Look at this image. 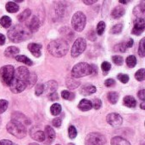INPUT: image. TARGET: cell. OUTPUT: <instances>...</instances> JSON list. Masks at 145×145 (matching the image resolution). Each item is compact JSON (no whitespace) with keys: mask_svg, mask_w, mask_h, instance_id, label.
<instances>
[{"mask_svg":"<svg viewBox=\"0 0 145 145\" xmlns=\"http://www.w3.org/2000/svg\"><path fill=\"white\" fill-rule=\"evenodd\" d=\"M127 50V46H126V43H121L118 44L115 46V50L118 51V52H125Z\"/></svg>","mask_w":145,"mask_h":145,"instance_id":"obj_43","label":"cell"},{"mask_svg":"<svg viewBox=\"0 0 145 145\" xmlns=\"http://www.w3.org/2000/svg\"><path fill=\"white\" fill-rule=\"evenodd\" d=\"M61 110H62V108H61V105L59 104V103H54L51 106L50 108V112L54 116H57L59 115L60 113H61Z\"/></svg>","mask_w":145,"mask_h":145,"instance_id":"obj_31","label":"cell"},{"mask_svg":"<svg viewBox=\"0 0 145 145\" xmlns=\"http://www.w3.org/2000/svg\"><path fill=\"white\" fill-rule=\"evenodd\" d=\"M124 14H125V9L121 5L115 7L111 11V16L114 19H118V18L121 17Z\"/></svg>","mask_w":145,"mask_h":145,"instance_id":"obj_20","label":"cell"},{"mask_svg":"<svg viewBox=\"0 0 145 145\" xmlns=\"http://www.w3.org/2000/svg\"><path fill=\"white\" fill-rule=\"evenodd\" d=\"M138 98L140 100H142L143 102H144L145 99V91L144 90H141L140 91H138Z\"/></svg>","mask_w":145,"mask_h":145,"instance_id":"obj_52","label":"cell"},{"mask_svg":"<svg viewBox=\"0 0 145 145\" xmlns=\"http://www.w3.org/2000/svg\"><path fill=\"white\" fill-rule=\"evenodd\" d=\"M111 145H131V144L125 138L121 137H114L111 141H110Z\"/></svg>","mask_w":145,"mask_h":145,"instance_id":"obj_24","label":"cell"},{"mask_svg":"<svg viewBox=\"0 0 145 145\" xmlns=\"http://www.w3.org/2000/svg\"><path fill=\"white\" fill-rule=\"evenodd\" d=\"M119 2L121 3H130V1H123V0H120Z\"/></svg>","mask_w":145,"mask_h":145,"instance_id":"obj_56","label":"cell"},{"mask_svg":"<svg viewBox=\"0 0 145 145\" xmlns=\"http://www.w3.org/2000/svg\"><path fill=\"white\" fill-rule=\"evenodd\" d=\"M31 137L37 142H44L45 140L44 132L40 129L37 130V127H33L31 130Z\"/></svg>","mask_w":145,"mask_h":145,"instance_id":"obj_15","label":"cell"},{"mask_svg":"<svg viewBox=\"0 0 145 145\" xmlns=\"http://www.w3.org/2000/svg\"><path fill=\"white\" fill-rule=\"evenodd\" d=\"M115 80L113 79H106L105 81V86H107V87H110V86H112V85H115Z\"/></svg>","mask_w":145,"mask_h":145,"instance_id":"obj_49","label":"cell"},{"mask_svg":"<svg viewBox=\"0 0 145 145\" xmlns=\"http://www.w3.org/2000/svg\"><path fill=\"white\" fill-rule=\"evenodd\" d=\"M31 9H25L22 13H20L19 15H18V20L20 21H25V20H27L29 17H30V15H31Z\"/></svg>","mask_w":145,"mask_h":145,"instance_id":"obj_32","label":"cell"},{"mask_svg":"<svg viewBox=\"0 0 145 145\" xmlns=\"http://www.w3.org/2000/svg\"><path fill=\"white\" fill-rule=\"evenodd\" d=\"M14 68L12 65H5L0 68V76L2 81L8 86L10 85L14 78Z\"/></svg>","mask_w":145,"mask_h":145,"instance_id":"obj_6","label":"cell"},{"mask_svg":"<svg viewBox=\"0 0 145 145\" xmlns=\"http://www.w3.org/2000/svg\"><path fill=\"white\" fill-rule=\"evenodd\" d=\"M37 79V77L36 73H31V74H30V78H29V79H28L27 86H29V87L33 86V85L36 84Z\"/></svg>","mask_w":145,"mask_h":145,"instance_id":"obj_35","label":"cell"},{"mask_svg":"<svg viewBox=\"0 0 145 145\" xmlns=\"http://www.w3.org/2000/svg\"><path fill=\"white\" fill-rule=\"evenodd\" d=\"M12 118L14 121H19L20 122L21 124H23V122L25 124V125H30L31 124V121H29V119L27 117H25L24 115L20 114V113H14L13 115H12ZM24 125V124H23Z\"/></svg>","mask_w":145,"mask_h":145,"instance_id":"obj_19","label":"cell"},{"mask_svg":"<svg viewBox=\"0 0 145 145\" xmlns=\"http://www.w3.org/2000/svg\"><path fill=\"white\" fill-rule=\"evenodd\" d=\"M14 58L16 59V61H18L20 62H22V63H24V64H25L27 66H32V64H33L32 61L31 59H29L25 56H16Z\"/></svg>","mask_w":145,"mask_h":145,"instance_id":"obj_29","label":"cell"},{"mask_svg":"<svg viewBox=\"0 0 145 145\" xmlns=\"http://www.w3.org/2000/svg\"><path fill=\"white\" fill-rule=\"evenodd\" d=\"M92 108H93V104H92V103L89 101V100H88V99H82L80 103H79V104H78V109H80V110H82V111H88V110H90V109H92Z\"/></svg>","mask_w":145,"mask_h":145,"instance_id":"obj_22","label":"cell"},{"mask_svg":"<svg viewBox=\"0 0 145 145\" xmlns=\"http://www.w3.org/2000/svg\"><path fill=\"white\" fill-rule=\"evenodd\" d=\"M68 145H75L74 144H72V143H71V144H68Z\"/></svg>","mask_w":145,"mask_h":145,"instance_id":"obj_59","label":"cell"},{"mask_svg":"<svg viewBox=\"0 0 145 145\" xmlns=\"http://www.w3.org/2000/svg\"><path fill=\"white\" fill-rule=\"evenodd\" d=\"M105 137L98 132L89 133L85 139V145H105Z\"/></svg>","mask_w":145,"mask_h":145,"instance_id":"obj_8","label":"cell"},{"mask_svg":"<svg viewBox=\"0 0 145 145\" xmlns=\"http://www.w3.org/2000/svg\"><path fill=\"white\" fill-rule=\"evenodd\" d=\"M9 86V89L10 91L14 93V94H17V93H20L22 92L23 91H25V89L26 88L27 85L25 82L19 79H16V78H13L10 85H8Z\"/></svg>","mask_w":145,"mask_h":145,"instance_id":"obj_9","label":"cell"},{"mask_svg":"<svg viewBox=\"0 0 145 145\" xmlns=\"http://www.w3.org/2000/svg\"><path fill=\"white\" fill-rule=\"evenodd\" d=\"M29 145H39V144H36V143H32V144H30Z\"/></svg>","mask_w":145,"mask_h":145,"instance_id":"obj_58","label":"cell"},{"mask_svg":"<svg viewBox=\"0 0 145 145\" xmlns=\"http://www.w3.org/2000/svg\"><path fill=\"white\" fill-rule=\"evenodd\" d=\"M112 61H113V62L115 64H116L118 66H121L123 64V62H124L123 57L121 56H118V55L117 56H112Z\"/></svg>","mask_w":145,"mask_h":145,"instance_id":"obj_41","label":"cell"},{"mask_svg":"<svg viewBox=\"0 0 145 145\" xmlns=\"http://www.w3.org/2000/svg\"><path fill=\"white\" fill-rule=\"evenodd\" d=\"M144 38H142L140 43H139V47H138V54L141 57H144L145 56V48H144Z\"/></svg>","mask_w":145,"mask_h":145,"instance_id":"obj_38","label":"cell"},{"mask_svg":"<svg viewBox=\"0 0 145 145\" xmlns=\"http://www.w3.org/2000/svg\"><path fill=\"white\" fill-rule=\"evenodd\" d=\"M68 134H69V138H70L74 139L77 136V131H76V127L73 126H70L69 129H68Z\"/></svg>","mask_w":145,"mask_h":145,"instance_id":"obj_37","label":"cell"},{"mask_svg":"<svg viewBox=\"0 0 145 145\" xmlns=\"http://www.w3.org/2000/svg\"><path fill=\"white\" fill-rule=\"evenodd\" d=\"M119 99V94L116 91H111L108 93V100L111 104H116Z\"/></svg>","mask_w":145,"mask_h":145,"instance_id":"obj_30","label":"cell"},{"mask_svg":"<svg viewBox=\"0 0 145 145\" xmlns=\"http://www.w3.org/2000/svg\"><path fill=\"white\" fill-rule=\"evenodd\" d=\"M126 62H127V65L129 67V68H134L137 64V59L135 57V56H129L127 60H126Z\"/></svg>","mask_w":145,"mask_h":145,"instance_id":"obj_33","label":"cell"},{"mask_svg":"<svg viewBox=\"0 0 145 145\" xmlns=\"http://www.w3.org/2000/svg\"><path fill=\"white\" fill-rule=\"evenodd\" d=\"M44 134H45V140H44V144L46 145L51 144L56 137L55 132L54 130L49 126H45V130H44Z\"/></svg>","mask_w":145,"mask_h":145,"instance_id":"obj_13","label":"cell"},{"mask_svg":"<svg viewBox=\"0 0 145 145\" xmlns=\"http://www.w3.org/2000/svg\"><path fill=\"white\" fill-rule=\"evenodd\" d=\"M144 2H142L140 4L137 5L134 9H133V14L134 15H136L138 18H144L145 15V6Z\"/></svg>","mask_w":145,"mask_h":145,"instance_id":"obj_18","label":"cell"},{"mask_svg":"<svg viewBox=\"0 0 145 145\" xmlns=\"http://www.w3.org/2000/svg\"><path fill=\"white\" fill-rule=\"evenodd\" d=\"M40 26V21L38 19V17H37L36 15L32 16V18L31 19L30 21V23H29V29L32 32H35V31H37L38 28Z\"/></svg>","mask_w":145,"mask_h":145,"instance_id":"obj_21","label":"cell"},{"mask_svg":"<svg viewBox=\"0 0 145 145\" xmlns=\"http://www.w3.org/2000/svg\"><path fill=\"white\" fill-rule=\"evenodd\" d=\"M80 85H81L80 81L73 78H68L66 80V85L68 86L69 89H71V90L77 88L78 86H80Z\"/></svg>","mask_w":145,"mask_h":145,"instance_id":"obj_26","label":"cell"},{"mask_svg":"<svg viewBox=\"0 0 145 145\" xmlns=\"http://www.w3.org/2000/svg\"><path fill=\"white\" fill-rule=\"evenodd\" d=\"M92 104H93V107L95 109H99L101 108V106H102V102H101L100 99H94L93 103Z\"/></svg>","mask_w":145,"mask_h":145,"instance_id":"obj_46","label":"cell"},{"mask_svg":"<svg viewBox=\"0 0 145 145\" xmlns=\"http://www.w3.org/2000/svg\"><path fill=\"white\" fill-rule=\"evenodd\" d=\"M83 3H84L85 4H88V5H91V4H93V3H97V1H96V0H92V1H87V0H84V1H83Z\"/></svg>","mask_w":145,"mask_h":145,"instance_id":"obj_55","label":"cell"},{"mask_svg":"<svg viewBox=\"0 0 145 145\" xmlns=\"http://www.w3.org/2000/svg\"><path fill=\"white\" fill-rule=\"evenodd\" d=\"M61 96L65 100H70L71 99V93L68 91H63L61 92Z\"/></svg>","mask_w":145,"mask_h":145,"instance_id":"obj_48","label":"cell"},{"mask_svg":"<svg viewBox=\"0 0 145 145\" xmlns=\"http://www.w3.org/2000/svg\"><path fill=\"white\" fill-rule=\"evenodd\" d=\"M123 102H124V104L128 108H134L137 105V102H136L135 98L132 96L125 97L123 99Z\"/></svg>","mask_w":145,"mask_h":145,"instance_id":"obj_25","label":"cell"},{"mask_svg":"<svg viewBox=\"0 0 145 145\" xmlns=\"http://www.w3.org/2000/svg\"><path fill=\"white\" fill-rule=\"evenodd\" d=\"M48 98L50 99V101H56V100H59V95L57 92H54L48 95Z\"/></svg>","mask_w":145,"mask_h":145,"instance_id":"obj_50","label":"cell"},{"mask_svg":"<svg viewBox=\"0 0 145 145\" xmlns=\"http://www.w3.org/2000/svg\"><path fill=\"white\" fill-rule=\"evenodd\" d=\"M53 126H55V127H59L61 126V123H62V121L60 118H55L53 120Z\"/></svg>","mask_w":145,"mask_h":145,"instance_id":"obj_47","label":"cell"},{"mask_svg":"<svg viewBox=\"0 0 145 145\" xmlns=\"http://www.w3.org/2000/svg\"><path fill=\"white\" fill-rule=\"evenodd\" d=\"M5 43V36L0 33V45H3Z\"/></svg>","mask_w":145,"mask_h":145,"instance_id":"obj_54","label":"cell"},{"mask_svg":"<svg viewBox=\"0 0 145 145\" xmlns=\"http://www.w3.org/2000/svg\"><path fill=\"white\" fill-rule=\"evenodd\" d=\"M86 22H87V18L82 12L77 11L73 15L71 19V26L75 31L82 32L85 28Z\"/></svg>","mask_w":145,"mask_h":145,"instance_id":"obj_5","label":"cell"},{"mask_svg":"<svg viewBox=\"0 0 145 145\" xmlns=\"http://www.w3.org/2000/svg\"><path fill=\"white\" fill-rule=\"evenodd\" d=\"M5 9L9 13H15V12L19 11L20 7H19V5L17 3H15L14 2H8V3H7V4L5 6Z\"/></svg>","mask_w":145,"mask_h":145,"instance_id":"obj_27","label":"cell"},{"mask_svg":"<svg viewBox=\"0 0 145 145\" xmlns=\"http://www.w3.org/2000/svg\"><path fill=\"white\" fill-rule=\"evenodd\" d=\"M90 74H93V67L92 65L86 62H80L76 64L71 70V75L75 79L82 78Z\"/></svg>","mask_w":145,"mask_h":145,"instance_id":"obj_4","label":"cell"},{"mask_svg":"<svg viewBox=\"0 0 145 145\" xmlns=\"http://www.w3.org/2000/svg\"><path fill=\"white\" fill-rule=\"evenodd\" d=\"M30 74H31V72H29V70L25 68V67H20L18 68L16 70H14V77L16 78V79H19L24 82L28 83V79L30 78Z\"/></svg>","mask_w":145,"mask_h":145,"instance_id":"obj_10","label":"cell"},{"mask_svg":"<svg viewBox=\"0 0 145 145\" xmlns=\"http://www.w3.org/2000/svg\"><path fill=\"white\" fill-rule=\"evenodd\" d=\"M19 52H20L19 48L15 46H9L6 48V50H4V55L7 57H15L17 54H19Z\"/></svg>","mask_w":145,"mask_h":145,"instance_id":"obj_23","label":"cell"},{"mask_svg":"<svg viewBox=\"0 0 145 145\" xmlns=\"http://www.w3.org/2000/svg\"><path fill=\"white\" fill-rule=\"evenodd\" d=\"M96 92V87L91 84H86L80 89V93L83 96H90Z\"/></svg>","mask_w":145,"mask_h":145,"instance_id":"obj_17","label":"cell"},{"mask_svg":"<svg viewBox=\"0 0 145 145\" xmlns=\"http://www.w3.org/2000/svg\"><path fill=\"white\" fill-rule=\"evenodd\" d=\"M140 106H141V109H145V103H144V102H143V103H141V105H140Z\"/></svg>","mask_w":145,"mask_h":145,"instance_id":"obj_57","label":"cell"},{"mask_svg":"<svg viewBox=\"0 0 145 145\" xmlns=\"http://www.w3.org/2000/svg\"><path fill=\"white\" fill-rule=\"evenodd\" d=\"M57 89H58V83L54 80L48 81L43 85V92L47 93L48 96L54 92H56Z\"/></svg>","mask_w":145,"mask_h":145,"instance_id":"obj_14","label":"cell"},{"mask_svg":"<svg viewBox=\"0 0 145 145\" xmlns=\"http://www.w3.org/2000/svg\"><path fill=\"white\" fill-rule=\"evenodd\" d=\"M122 28H123V25H122L121 23L116 24V25H115V26L111 28L110 32H111V33H113V34H119V33L121 32Z\"/></svg>","mask_w":145,"mask_h":145,"instance_id":"obj_36","label":"cell"},{"mask_svg":"<svg viewBox=\"0 0 145 145\" xmlns=\"http://www.w3.org/2000/svg\"><path fill=\"white\" fill-rule=\"evenodd\" d=\"M144 68H141V69L138 70L135 73V78L138 81H143L144 79Z\"/></svg>","mask_w":145,"mask_h":145,"instance_id":"obj_40","label":"cell"},{"mask_svg":"<svg viewBox=\"0 0 145 145\" xmlns=\"http://www.w3.org/2000/svg\"><path fill=\"white\" fill-rule=\"evenodd\" d=\"M0 145H17L16 144L13 143L12 141L10 140H8V139H3L0 141Z\"/></svg>","mask_w":145,"mask_h":145,"instance_id":"obj_51","label":"cell"},{"mask_svg":"<svg viewBox=\"0 0 145 145\" xmlns=\"http://www.w3.org/2000/svg\"><path fill=\"white\" fill-rule=\"evenodd\" d=\"M101 69L104 72V75H106L109 73V71L111 69V64L108 62H104L101 64Z\"/></svg>","mask_w":145,"mask_h":145,"instance_id":"obj_34","label":"cell"},{"mask_svg":"<svg viewBox=\"0 0 145 145\" xmlns=\"http://www.w3.org/2000/svg\"><path fill=\"white\" fill-rule=\"evenodd\" d=\"M31 31L25 25H14L7 32L8 38L13 43H20L25 41L31 37Z\"/></svg>","mask_w":145,"mask_h":145,"instance_id":"obj_1","label":"cell"},{"mask_svg":"<svg viewBox=\"0 0 145 145\" xmlns=\"http://www.w3.org/2000/svg\"><path fill=\"white\" fill-rule=\"evenodd\" d=\"M145 28L144 18H137L134 21V26L132 30V33L137 36H139L143 33Z\"/></svg>","mask_w":145,"mask_h":145,"instance_id":"obj_12","label":"cell"},{"mask_svg":"<svg viewBox=\"0 0 145 145\" xmlns=\"http://www.w3.org/2000/svg\"><path fill=\"white\" fill-rule=\"evenodd\" d=\"M28 50H30V52L35 56V57H40L42 53H41V49H42V45L40 44H36V43H31L29 44L27 46Z\"/></svg>","mask_w":145,"mask_h":145,"instance_id":"obj_16","label":"cell"},{"mask_svg":"<svg viewBox=\"0 0 145 145\" xmlns=\"http://www.w3.org/2000/svg\"><path fill=\"white\" fill-rule=\"evenodd\" d=\"M8 102L7 100H4V99L0 100V115L6 111V109H8Z\"/></svg>","mask_w":145,"mask_h":145,"instance_id":"obj_39","label":"cell"},{"mask_svg":"<svg viewBox=\"0 0 145 145\" xmlns=\"http://www.w3.org/2000/svg\"><path fill=\"white\" fill-rule=\"evenodd\" d=\"M48 52L55 57H62L66 55L69 50V44L67 41L59 38L53 40L48 45Z\"/></svg>","mask_w":145,"mask_h":145,"instance_id":"obj_2","label":"cell"},{"mask_svg":"<svg viewBox=\"0 0 145 145\" xmlns=\"http://www.w3.org/2000/svg\"><path fill=\"white\" fill-rule=\"evenodd\" d=\"M117 78L123 84H127L129 81V76L127 74H125V73H119L117 75Z\"/></svg>","mask_w":145,"mask_h":145,"instance_id":"obj_44","label":"cell"},{"mask_svg":"<svg viewBox=\"0 0 145 145\" xmlns=\"http://www.w3.org/2000/svg\"><path fill=\"white\" fill-rule=\"evenodd\" d=\"M105 29V23L104 21H99L97 26V33L99 35H102Z\"/></svg>","mask_w":145,"mask_h":145,"instance_id":"obj_42","label":"cell"},{"mask_svg":"<svg viewBox=\"0 0 145 145\" xmlns=\"http://www.w3.org/2000/svg\"><path fill=\"white\" fill-rule=\"evenodd\" d=\"M0 123H1V121H0Z\"/></svg>","mask_w":145,"mask_h":145,"instance_id":"obj_61","label":"cell"},{"mask_svg":"<svg viewBox=\"0 0 145 145\" xmlns=\"http://www.w3.org/2000/svg\"><path fill=\"white\" fill-rule=\"evenodd\" d=\"M86 48H87V42H86L85 38H76L71 47V56L72 57L79 56L81 54H82L84 52Z\"/></svg>","mask_w":145,"mask_h":145,"instance_id":"obj_7","label":"cell"},{"mask_svg":"<svg viewBox=\"0 0 145 145\" xmlns=\"http://www.w3.org/2000/svg\"><path fill=\"white\" fill-rule=\"evenodd\" d=\"M133 45V40L132 39V38H130L127 43H126V46H127V48H130V47H132Z\"/></svg>","mask_w":145,"mask_h":145,"instance_id":"obj_53","label":"cell"},{"mask_svg":"<svg viewBox=\"0 0 145 145\" xmlns=\"http://www.w3.org/2000/svg\"><path fill=\"white\" fill-rule=\"evenodd\" d=\"M6 129L11 135L17 138L21 139L26 136V128L25 125L21 124L19 121L12 120L7 124Z\"/></svg>","mask_w":145,"mask_h":145,"instance_id":"obj_3","label":"cell"},{"mask_svg":"<svg viewBox=\"0 0 145 145\" xmlns=\"http://www.w3.org/2000/svg\"><path fill=\"white\" fill-rule=\"evenodd\" d=\"M35 94L36 96H40L43 93V85L42 84H37L35 88Z\"/></svg>","mask_w":145,"mask_h":145,"instance_id":"obj_45","label":"cell"},{"mask_svg":"<svg viewBox=\"0 0 145 145\" xmlns=\"http://www.w3.org/2000/svg\"><path fill=\"white\" fill-rule=\"evenodd\" d=\"M106 121L113 127H118L122 124V117L116 113L109 114L106 117Z\"/></svg>","mask_w":145,"mask_h":145,"instance_id":"obj_11","label":"cell"},{"mask_svg":"<svg viewBox=\"0 0 145 145\" xmlns=\"http://www.w3.org/2000/svg\"><path fill=\"white\" fill-rule=\"evenodd\" d=\"M56 145H60V144H56Z\"/></svg>","mask_w":145,"mask_h":145,"instance_id":"obj_60","label":"cell"},{"mask_svg":"<svg viewBox=\"0 0 145 145\" xmlns=\"http://www.w3.org/2000/svg\"><path fill=\"white\" fill-rule=\"evenodd\" d=\"M11 23H12L11 19L7 15H3L0 18V25L4 28H8L11 26Z\"/></svg>","mask_w":145,"mask_h":145,"instance_id":"obj_28","label":"cell"}]
</instances>
